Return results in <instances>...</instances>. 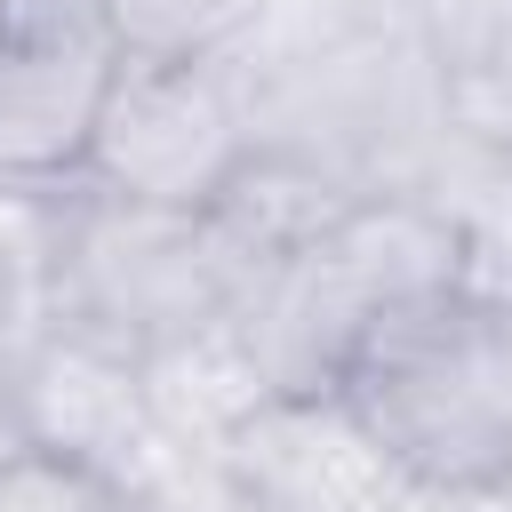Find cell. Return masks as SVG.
I'll use <instances>...</instances> for the list:
<instances>
[{
  "label": "cell",
  "instance_id": "1",
  "mask_svg": "<svg viewBox=\"0 0 512 512\" xmlns=\"http://www.w3.org/2000/svg\"><path fill=\"white\" fill-rule=\"evenodd\" d=\"M408 488L512 496V312L432 296L376 320L336 376Z\"/></svg>",
  "mask_w": 512,
  "mask_h": 512
},
{
  "label": "cell",
  "instance_id": "2",
  "mask_svg": "<svg viewBox=\"0 0 512 512\" xmlns=\"http://www.w3.org/2000/svg\"><path fill=\"white\" fill-rule=\"evenodd\" d=\"M240 288H248V272L208 216L112 200L96 184H72L56 208L48 320H72L128 352H152V344L232 312Z\"/></svg>",
  "mask_w": 512,
  "mask_h": 512
},
{
  "label": "cell",
  "instance_id": "3",
  "mask_svg": "<svg viewBox=\"0 0 512 512\" xmlns=\"http://www.w3.org/2000/svg\"><path fill=\"white\" fill-rule=\"evenodd\" d=\"M256 152V120H248V88L232 64H144L128 56L96 144H88V176L112 200H144V208H184L208 216L232 176Z\"/></svg>",
  "mask_w": 512,
  "mask_h": 512
},
{
  "label": "cell",
  "instance_id": "4",
  "mask_svg": "<svg viewBox=\"0 0 512 512\" xmlns=\"http://www.w3.org/2000/svg\"><path fill=\"white\" fill-rule=\"evenodd\" d=\"M120 64L96 0H0V192H64L88 176Z\"/></svg>",
  "mask_w": 512,
  "mask_h": 512
},
{
  "label": "cell",
  "instance_id": "5",
  "mask_svg": "<svg viewBox=\"0 0 512 512\" xmlns=\"http://www.w3.org/2000/svg\"><path fill=\"white\" fill-rule=\"evenodd\" d=\"M8 440L136 480L160 456L136 352L96 336V328L40 320L16 344V368H8Z\"/></svg>",
  "mask_w": 512,
  "mask_h": 512
},
{
  "label": "cell",
  "instance_id": "6",
  "mask_svg": "<svg viewBox=\"0 0 512 512\" xmlns=\"http://www.w3.org/2000/svg\"><path fill=\"white\" fill-rule=\"evenodd\" d=\"M208 464L256 512H392L408 488L344 392H264Z\"/></svg>",
  "mask_w": 512,
  "mask_h": 512
},
{
  "label": "cell",
  "instance_id": "7",
  "mask_svg": "<svg viewBox=\"0 0 512 512\" xmlns=\"http://www.w3.org/2000/svg\"><path fill=\"white\" fill-rule=\"evenodd\" d=\"M136 368H144L152 432H160V448H176V456H216V448L248 424V408L272 392L232 312H216V320H200V328L136 352Z\"/></svg>",
  "mask_w": 512,
  "mask_h": 512
},
{
  "label": "cell",
  "instance_id": "8",
  "mask_svg": "<svg viewBox=\"0 0 512 512\" xmlns=\"http://www.w3.org/2000/svg\"><path fill=\"white\" fill-rule=\"evenodd\" d=\"M272 0H96L120 56L144 64H224L256 40Z\"/></svg>",
  "mask_w": 512,
  "mask_h": 512
},
{
  "label": "cell",
  "instance_id": "9",
  "mask_svg": "<svg viewBox=\"0 0 512 512\" xmlns=\"http://www.w3.org/2000/svg\"><path fill=\"white\" fill-rule=\"evenodd\" d=\"M192 512H256V504H248V496H232V488H224V472L208 464V472H200V488H192Z\"/></svg>",
  "mask_w": 512,
  "mask_h": 512
},
{
  "label": "cell",
  "instance_id": "10",
  "mask_svg": "<svg viewBox=\"0 0 512 512\" xmlns=\"http://www.w3.org/2000/svg\"><path fill=\"white\" fill-rule=\"evenodd\" d=\"M16 344H24V328L0 312V448H8V368H16Z\"/></svg>",
  "mask_w": 512,
  "mask_h": 512
}]
</instances>
